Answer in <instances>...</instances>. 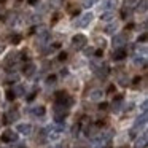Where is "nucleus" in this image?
<instances>
[{"mask_svg":"<svg viewBox=\"0 0 148 148\" xmlns=\"http://www.w3.org/2000/svg\"><path fill=\"white\" fill-rule=\"evenodd\" d=\"M45 134H46V140H59L62 135V127L59 126H49V127L45 129Z\"/></svg>","mask_w":148,"mask_h":148,"instance_id":"f257e3e1","label":"nucleus"},{"mask_svg":"<svg viewBox=\"0 0 148 148\" xmlns=\"http://www.w3.org/2000/svg\"><path fill=\"white\" fill-rule=\"evenodd\" d=\"M91 67H92V70L96 72V73L102 75V77H105V75L108 73V67H107V64H103L102 61H92L91 62Z\"/></svg>","mask_w":148,"mask_h":148,"instance_id":"f03ea898","label":"nucleus"},{"mask_svg":"<svg viewBox=\"0 0 148 148\" xmlns=\"http://www.w3.org/2000/svg\"><path fill=\"white\" fill-rule=\"evenodd\" d=\"M56 97H58V105H62V107H65V108H69V107L72 105V99L64 92V91L56 92Z\"/></svg>","mask_w":148,"mask_h":148,"instance_id":"7ed1b4c3","label":"nucleus"},{"mask_svg":"<svg viewBox=\"0 0 148 148\" xmlns=\"http://www.w3.org/2000/svg\"><path fill=\"white\" fill-rule=\"evenodd\" d=\"M86 37L84 35H81V34H78V35H75L73 38H72V45H73V48H77V49H81L83 46H86Z\"/></svg>","mask_w":148,"mask_h":148,"instance_id":"20e7f679","label":"nucleus"},{"mask_svg":"<svg viewBox=\"0 0 148 148\" xmlns=\"http://www.w3.org/2000/svg\"><path fill=\"white\" fill-rule=\"evenodd\" d=\"M92 18H94V16H92V13H84L83 16H81L75 24H77L78 27H86V26H89V23L92 21Z\"/></svg>","mask_w":148,"mask_h":148,"instance_id":"39448f33","label":"nucleus"},{"mask_svg":"<svg viewBox=\"0 0 148 148\" xmlns=\"http://www.w3.org/2000/svg\"><path fill=\"white\" fill-rule=\"evenodd\" d=\"M18 118H19V113H18L16 110H10V112L5 115L3 123L5 124H10V123H13V121H18Z\"/></svg>","mask_w":148,"mask_h":148,"instance_id":"423d86ee","label":"nucleus"},{"mask_svg":"<svg viewBox=\"0 0 148 148\" xmlns=\"http://www.w3.org/2000/svg\"><path fill=\"white\" fill-rule=\"evenodd\" d=\"M126 42H127L126 35H115V37H113V46H115L116 49L123 48V46L126 45Z\"/></svg>","mask_w":148,"mask_h":148,"instance_id":"0eeeda50","label":"nucleus"},{"mask_svg":"<svg viewBox=\"0 0 148 148\" xmlns=\"http://www.w3.org/2000/svg\"><path fill=\"white\" fill-rule=\"evenodd\" d=\"M112 138V132H105V134H100L99 137L94 140L96 145H103V143H108V140Z\"/></svg>","mask_w":148,"mask_h":148,"instance_id":"6e6552de","label":"nucleus"},{"mask_svg":"<svg viewBox=\"0 0 148 148\" xmlns=\"http://www.w3.org/2000/svg\"><path fill=\"white\" fill-rule=\"evenodd\" d=\"M32 131H34V127L30 124H19V126H18V132L23 134V135H30V134H32Z\"/></svg>","mask_w":148,"mask_h":148,"instance_id":"1a4fd4ad","label":"nucleus"},{"mask_svg":"<svg viewBox=\"0 0 148 148\" xmlns=\"http://www.w3.org/2000/svg\"><path fill=\"white\" fill-rule=\"evenodd\" d=\"M135 145H137V148H147V145H148V134H147V132H145V134H142L140 137L137 138Z\"/></svg>","mask_w":148,"mask_h":148,"instance_id":"9d476101","label":"nucleus"},{"mask_svg":"<svg viewBox=\"0 0 148 148\" xmlns=\"http://www.w3.org/2000/svg\"><path fill=\"white\" fill-rule=\"evenodd\" d=\"M18 138V135L14 134L13 131H5L3 134H2V140L3 142H14Z\"/></svg>","mask_w":148,"mask_h":148,"instance_id":"9b49d317","label":"nucleus"},{"mask_svg":"<svg viewBox=\"0 0 148 148\" xmlns=\"http://www.w3.org/2000/svg\"><path fill=\"white\" fill-rule=\"evenodd\" d=\"M126 58V49L124 48H118L113 51V59L115 61H123V59Z\"/></svg>","mask_w":148,"mask_h":148,"instance_id":"f8f14e48","label":"nucleus"},{"mask_svg":"<svg viewBox=\"0 0 148 148\" xmlns=\"http://www.w3.org/2000/svg\"><path fill=\"white\" fill-rule=\"evenodd\" d=\"M24 75L26 77H32L34 75V72H35V65L34 64H27V65H24Z\"/></svg>","mask_w":148,"mask_h":148,"instance_id":"ddd939ff","label":"nucleus"},{"mask_svg":"<svg viewBox=\"0 0 148 148\" xmlns=\"http://www.w3.org/2000/svg\"><path fill=\"white\" fill-rule=\"evenodd\" d=\"M102 96H103V94H102V91H100V89H94V91H91V94H89V97L92 100H100V99H102Z\"/></svg>","mask_w":148,"mask_h":148,"instance_id":"4468645a","label":"nucleus"},{"mask_svg":"<svg viewBox=\"0 0 148 148\" xmlns=\"http://www.w3.org/2000/svg\"><path fill=\"white\" fill-rule=\"evenodd\" d=\"M18 58H19V54H18V53H14V54H10V56H8V58H7V65L16 64V62L19 61V59H18Z\"/></svg>","mask_w":148,"mask_h":148,"instance_id":"2eb2a0df","label":"nucleus"},{"mask_svg":"<svg viewBox=\"0 0 148 148\" xmlns=\"http://www.w3.org/2000/svg\"><path fill=\"white\" fill-rule=\"evenodd\" d=\"M147 124V113H143V115H142V118H138L137 119V123H135V127H143V126Z\"/></svg>","mask_w":148,"mask_h":148,"instance_id":"dca6fc26","label":"nucleus"},{"mask_svg":"<svg viewBox=\"0 0 148 148\" xmlns=\"http://www.w3.org/2000/svg\"><path fill=\"white\" fill-rule=\"evenodd\" d=\"M32 115L34 116H43L45 115V107H35L32 110Z\"/></svg>","mask_w":148,"mask_h":148,"instance_id":"f3484780","label":"nucleus"},{"mask_svg":"<svg viewBox=\"0 0 148 148\" xmlns=\"http://www.w3.org/2000/svg\"><path fill=\"white\" fill-rule=\"evenodd\" d=\"M113 18H115V14H113L112 11H107V13H103L102 16H100V19L105 21V23H108V21H112Z\"/></svg>","mask_w":148,"mask_h":148,"instance_id":"a211bd4d","label":"nucleus"},{"mask_svg":"<svg viewBox=\"0 0 148 148\" xmlns=\"http://www.w3.org/2000/svg\"><path fill=\"white\" fill-rule=\"evenodd\" d=\"M115 3H116L115 0H107L105 3H103V8H105V10H112V8L115 7Z\"/></svg>","mask_w":148,"mask_h":148,"instance_id":"6ab92c4d","label":"nucleus"},{"mask_svg":"<svg viewBox=\"0 0 148 148\" xmlns=\"http://www.w3.org/2000/svg\"><path fill=\"white\" fill-rule=\"evenodd\" d=\"M19 80V75H8V78H7V83H16V81Z\"/></svg>","mask_w":148,"mask_h":148,"instance_id":"aec40b11","label":"nucleus"},{"mask_svg":"<svg viewBox=\"0 0 148 148\" xmlns=\"http://www.w3.org/2000/svg\"><path fill=\"white\" fill-rule=\"evenodd\" d=\"M147 3H148V0H142V3H138L137 10L138 11H147Z\"/></svg>","mask_w":148,"mask_h":148,"instance_id":"412c9836","label":"nucleus"},{"mask_svg":"<svg viewBox=\"0 0 148 148\" xmlns=\"http://www.w3.org/2000/svg\"><path fill=\"white\" fill-rule=\"evenodd\" d=\"M96 2H97V0H83V7L84 8H91Z\"/></svg>","mask_w":148,"mask_h":148,"instance_id":"4be33fe9","label":"nucleus"},{"mask_svg":"<svg viewBox=\"0 0 148 148\" xmlns=\"http://www.w3.org/2000/svg\"><path fill=\"white\" fill-rule=\"evenodd\" d=\"M13 92H14V96H23V94H24V88L19 84V86H16V89H14Z\"/></svg>","mask_w":148,"mask_h":148,"instance_id":"5701e85b","label":"nucleus"},{"mask_svg":"<svg viewBox=\"0 0 148 148\" xmlns=\"http://www.w3.org/2000/svg\"><path fill=\"white\" fill-rule=\"evenodd\" d=\"M115 30H116V24H112V26H108L105 29V32L107 34H115Z\"/></svg>","mask_w":148,"mask_h":148,"instance_id":"b1692460","label":"nucleus"},{"mask_svg":"<svg viewBox=\"0 0 148 148\" xmlns=\"http://www.w3.org/2000/svg\"><path fill=\"white\" fill-rule=\"evenodd\" d=\"M14 97H16V96H14V92H13L11 89H8V91H7V99H8V100H13Z\"/></svg>","mask_w":148,"mask_h":148,"instance_id":"393cba45","label":"nucleus"},{"mask_svg":"<svg viewBox=\"0 0 148 148\" xmlns=\"http://www.w3.org/2000/svg\"><path fill=\"white\" fill-rule=\"evenodd\" d=\"M54 81H56V77H54V75H51V77L46 78V84H53Z\"/></svg>","mask_w":148,"mask_h":148,"instance_id":"a878e982","label":"nucleus"},{"mask_svg":"<svg viewBox=\"0 0 148 148\" xmlns=\"http://www.w3.org/2000/svg\"><path fill=\"white\" fill-rule=\"evenodd\" d=\"M134 62H135V64H137V65H138V64H145V58H138V56H137Z\"/></svg>","mask_w":148,"mask_h":148,"instance_id":"bb28decb","label":"nucleus"},{"mask_svg":"<svg viewBox=\"0 0 148 148\" xmlns=\"http://www.w3.org/2000/svg\"><path fill=\"white\" fill-rule=\"evenodd\" d=\"M21 40V37L19 35H14V37H11V43H13V45H16L18 42H19Z\"/></svg>","mask_w":148,"mask_h":148,"instance_id":"cd10ccee","label":"nucleus"},{"mask_svg":"<svg viewBox=\"0 0 148 148\" xmlns=\"http://www.w3.org/2000/svg\"><path fill=\"white\" fill-rule=\"evenodd\" d=\"M78 131H80V126H73V131H72V134H73L75 135V137H77V135H78Z\"/></svg>","mask_w":148,"mask_h":148,"instance_id":"c85d7f7f","label":"nucleus"},{"mask_svg":"<svg viewBox=\"0 0 148 148\" xmlns=\"http://www.w3.org/2000/svg\"><path fill=\"white\" fill-rule=\"evenodd\" d=\"M140 81H142V78H140V77H135L132 83H134V86H138V83H140Z\"/></svg>","mask_w":148,"mask_h":148,"instance_id":"c756f323","label":"nucleus"},{"mask_svg":"<svg viewBox=\"0 0 148 148\" xmlns=\"http://www.w3.org/2000/svg\"><path fill=\"white\" fill-rule=\"evenodd\" d=\"M67 59V53H61L59 54V61H65Z\"/></svg>","mask_w":148,"mask_h":148,"instance_id":"7c9ffc66","label":"nucleus"},{"mask_svg":"<svg viewBox=\"0 0 148 148\" xmlns=\"http://www.w3.org/2000/svg\"><path fill=\"white\" fill-rule=\"evenodd\" d=\"M99 108H100V110H107V108H108V103L102 102V103H100V107H99Z\"/></svg>","mask_w":148,"mask_h":148,"instance_id":"2f4dec72","label":"nucleus"},{"mask_svg":"<svg viewBox=\"0 0 148 148\" xmlns=\"http://www.w3.org/2000/svg\"><path fill=\"white\" fill-rule=\"evenodd\" d=\"M96 58H102V49H97L96 51Z\"/></svg>","mask_w":148,"mask_h":148,"instance_id":"473e14b6","label":"nucleus"},{"mask_svg":"<svg viewBox=\"0 0 148 148\" xmlns=\"http://www.w3.org/2000/svg\"><path fill=\"white\" fill-rule=\"evenodd\" d=\"M145 40H147V35H145V34H143L142 37H138V43H140V42H145Z\"/></svg>","mask_w":148,"mask_h":148,"instance_id":"72a5a7b5","label":"nucleus"},{"mask_svg":"<svg viewBox=\"0 0 148 148\" xmlns=\"http://www.w3.org/2000/svg\"><path fill=\"white\" fill-rule=\"evenodd\" d=\"M147 105H148L147 102H143V105H142V110H143V113H147Z\"/></svg>","mask_w":148,"mask_h":148,"instance_id":"f704fd0d","label":"nucleus"},{"mask_svg":"<svg viewBox=\"0 0 148 148\" xmlns=\"http://www.w3.org/2000/svg\"><path fill=\"white\" fill-rule=\"evenodd\" d=\"M34 97H35V92H32V94H30V96L27 97V100H34Z\"/></svg>","mask_w":148,"mask_h":148,"instance_id":"c9c22d12","label":"nucleus"},{"mask_svg":"<svg viewBox=\"0 0 148 148\" xmlns=\"http://www.w3.org/2000/svg\"><path fill=\"white\" fill-rule=\"evenodd\" d=\"M27 2H29V3H30V5H35V3H37V2H38V0H27Z\"/></svg>","mask_w":148,"mask_h":148,"instance_id":"e433bc0d","label":"nucleus"},{"mask_svg":"<svg viewBox=\"0 0 148 148\" xmlns=\"http://www.w3.org/2000/svg\"><path fill=\"white\" fill-rule=\"evenodd\" d=\"M54 148H61V147H54Z\"/></svg>","mask_w":148,"mask_h":148,"instance_id":"4c0bfd02","label":"nucleus"},{"mask_svg":"<svg viewBox=\"0 0 148 148\" xmlns=\"http://www.w3.org/2000/svg\"><path fill=\"white\" fill-rule=\"evenodd\" d=\"M78 148H83V147H78Z\"/></svg>","mask_w":148,"mask_h":148,"instance_id":"58836bf2","label":"nucleus"}]
</instances>
